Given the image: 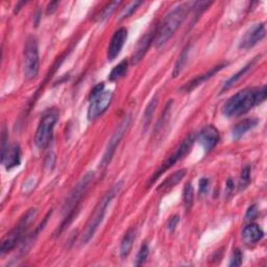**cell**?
<instances>
[{
	"label": "cell",
	"instance_id": "23",
	"mask_svg": "<svg viewBox=\"0 0 267 267\" xmlns=\"http://www.w3.org/2000/svg\"><path fill=\"white\" fill-rule=\"evenodd\" d=\"M128 70H129V61L123 60L111 71L109 75V79L111 81H116L122 78L123 76H126V74L128 73Z\"/></svg>",
	"mask_w": 267,
	"mask_h": 267
},
{
	"label": "cell",
	"instance_id": "28",
	"mask_svg": "<svg viewBox=\"0 0 267 267\" xmlns=\"http://www.w3.org/2000/svg\"><path fill=\"white\" fill-rule=\"evenodd\" d=\"M142 3L141 2H134V3H131L128 5V7H126V9H123L122 12L120 13L119 15V18L118 20H123V19H126L128 18L129 16H131L139 6H141Z\"/></svg>",
	"mask_w": 267,
	"mask_h": 267
},
{
	"label": "cell",
	"instance_id": "30",
	"mask_svg": "<svg viewBox=\"0 0 267 267\" xmlns=\"http://www.w3.org/2000/svg\"><path fill=\"white\" fill-rule=\"evenodd\" d=\"M120 5H121V2H113V3L109 4V5L105 8L104 12L101 13L100 20H105V19H107L108 17H110V16L113 14V12H114Z\"/></svg>",
	"mask_w": 267,
	"mask_h": 267
},
{
	"label": "cell",
	"instance_id": "8",
	"mask_svg": "<svg viewBox=\"0 0 267 267\" xmlns=\"http://www.w3.org/2000/svg\"><path fill=\"white\" fill-rule=\"evenodd\" d=\"M195 140H196V136L194 134H190L189 136H187L186 138H185V140L181 143V145L179 146V149L172 155H170L165 161L163 162V164L159 167V169L150 179L149 186H152L153 183L156 182V180L162 173H164L166 170H168L170 167H172L174 165L175 163H177L182 158H184L185 156H186L190 152L191 147L193 146Z\"/></svg>",
	"mask_w": 267,
	"mask_h": 267
},
{
	"label": "cell",
	"instance_id": "6",
	"mask_svg": "<svg viewBox=\"0 0 267 267\" xmlns=\"http://www.w3.org/2000/svg\"><path fill=\"white\" fill-rule=\"evenodd\" d=\"M113 100V92L105 90V85H96L90 93V104L88 108V119L93 121L104 114Z\"/></svg>",
	"mask_w": 267,
	"mask_h": 267
},
{
	"label": "cell",
	"instance_id": "17",
	"mask_svg": "<svg viewBox=\"0 0 267 267\" xmlns=\"http://www.w3.org/2000/svg\"><path fill=\"white\" fill-rule=\"evenodd\" d=\"M264 236L263 230L256 223H251L243 229L242 238L246 244H256Z\"/></svg>",
	"mask_w": 267,
	"mask_h": 267
},
{
	"label": "cell",
	"instance_id": "20",
	"mask_svg": "<svg viewBox=\"0 0 267 267\" xmlns=\"http://www.w3.org/2000/svg\"><path fill=\"white\" fill-rule=\"evenodd\" d=\"M185 175H186V170H179V171L170 174L158 187V191H164V192L169 191L174 186H176V185L184 179Z\"/></svg>",
	"mask_w": 267,
	"mask_h": 267
},
{
	"label": "cell",
	"instance_id": "27",
	"mask_svg": "<svg viewBox=\"0 0 267 267\" xmlns=\"http://www.w3.org/2000/svg\"><path fill=\"white\" fill-rule=\"evenodd\" d=\"M171 102H172V101L170 100V101L168 102V104L166 105L165 109H164V111H163V113H162V115H161V117H160V119H159V121H158V123H157V126H156V128H155V132L160 131L164 126H165V123L167 122V119H168L169 114H170Z\"/></svg>",
	"mask_w": 267,
	"mask_h": 267
},
{
	"label": "cell",
	"instance_id": "10",
	"mask_svg": "<svg viewBox=\"0 0 267 267\" xmlns=\"http://www.w3.org/2000/svg\"><path fill=\"white\" fill-rule=\"evenodd\" d=\"M130 125H131V116L128 115V116L123 117V119L120 121V123L115 129V131H114V133H113V135H112V137L108 143V146L106 149V152H105L104 157H102V160L100 163V166H101L100 168H106L109 165L114 154H115L117 146L119 145L120 141L122 140V138L125 137L126 133L128 132Z\"/></svg>",
	"mask_w": 267,
	"mask_h": 267
},
{
	"label": "cell",
	"instance_id": "15",
	"mask_svg": "<svg viewBox=\"0 0 267 267\" xmlns=\"http://www.w3.org/2000/svg\"><path fill=\"white\" fill-rule=\"evenodd\" d=\"M156 33H157V28H153L139 40V42L137 43L136 48H135V52L133 54V64L134 65L138 64L139 62L144 57L150 46L152 45L153 42H155Z\"/></svg>",
	"mask_w": 267,
	"mask_h": 267
},
{
	"label": "cell",
	"instance_id": "21",
	"mask_svg": "<svg viewBox=\"0 0 267 267\" xmlns=\"http://www.w3.org/2000/svg\"><path fill=\"white\" fill-rule=\"evenodd\" d=\"M257 58H258V57H255V60H253L252 62H250V63H249L248 65H245L244 67H242V69H240V70H239L237 73H235L231 78H229L227 81H225L223 87H222V89H221V93L224 92L225 90L230 89L232 86H234V85L237 83V81H238L241 77H243L246 73H248L249 70L252 69V67L255 65V63L257 62Z\"/></svg>",
	"mask_w": 267,
	"mask_h": 267
},
{
	"label": "cell",
	"instance_id": "4",
	"mask_svg": "<svg viewBox=\"0 0 267 267\" xmlns=\"http://www.w3.org/2000/svg\"><path fill=\"white\" fill-rule=\"evenodd\" d=\"M37 216V208H31L26 213L23 214L21 219L16 224V227L4 238L2 242V248H0V253H2V255H5L12 251L20 242V240L23 238L24 234L31 228V225L35 222Z\"/></svg>",
	"mask_w": 267,
	"mask_h": 267
},
{
	"label": "cell",
	"instance_id": "5",
	"mask_svg": "<svg viewBox=\"0 0 267 267\" xmlns=\"http://www.w3.org/2000/svg\"><path fill=\"white\" fill-rule=\"evenodd\" d=\"M93 180H94V172L89 171L76 183V185L71 190L69 196L67 197L66 201L64 202V206H63V212L66 214V219L63 223H62L58 233L61 231H63L65 225H67L69 223L70 218H72L74 211L78 206V202L80 201L81 197H83L85 192L90 187V185L92 184Z\"/></svg>",
	"mask_w": 267,
	"mask_h": 267
},
{
	"label": "cell",
	"instance_id": "29",
	"mask_svg": "<svg viewBox=\"0 0 267 267\" xmlns=\"http://www.w3.org/2000/svg\"><path fill=\"white\" fill-rule=\"evenodd\" d=\"M149 255H150V249H149L147 244H143V245L141 246V249H140L138 255H137L136 263H135V264H136L137 266H140V265H142V264H144L145 261H146V259H147V257H149Z\"/></svg>",
	"mask_w": 267,
	"mask_h": 267
},
{
	"label": "cell",
	"instance_id": "25",
	"mask_svg": "<svg viewBox=\"0 0 267 267\" xmlns=\"http://www.w3.org/2000/svg\"><path fill=\"white\" fill-rule=\"evenodd\" d=\"M183 196H184V206L189 211L193 206V199H194V191L190 183H187L186 186H185Z\"/></svg>",
	"mask_w": 267,
	"mask_h": 267
},
{
	"label": "cell",
	"instance_id": "34",
	"mask_svg": "<svg viewBox=\"0 0 267 267\" xmlns=\"http://www.w3.org/2000/svg\"><path fill=\"white\" fill-rule=\"evenodd\" d=\"M256 215H257L256 206H252V207L249 209L248 213H246V219H253V218L256 217Z\"/></svg>",
	"mask_w": 267,
	"mask_h": 267
},
{
	"label": "cell",
	"instance_id": "1",
	"mask_svg": "<svg viewBox=\"0 0 267 267\" xmlns=\"http://www.w3.org/2000/svg\"><path fill=\"white\" fill-rule=\"evenodd\" d=\"M266 86L246 88L230 97L222 107V114L227 117H238L262 104L266 99Z\"/></svg>",
	"mask_w": 267,
	"mask_h": 267
},
{
	"label": "cell",
	"instance_id": "26",
	"mask_svg": "<svg viewBox=\"0 0 267 267\" xmlns=\"http://www.w3.org/2000/svg\"><path fill=\"white\" fill-rule=\"evenodd\" d=\"M251 182V167L250 166H244L242 171H241V176H240V185L239 189L243 190L249 186V184Z\"/></svg>",
	"mask_w": 267,
	"mask_h": 267
},
{
	"label": "cell",
	"instance_id": "18",
	"mask_svg": "<svg viewBox=\"0 0 267 267\" xmlns=\"http://www.w3.org/2000/svg\"><path fill=\"white\" fill-rule=\"evenodd\" d=\"M136 235H137L136 229L131 228L127 231L126 235L123 236L121 244H120V257L122 259H126L130 255L132 248H133L134 241L136 239Z\"/></svg>",
	"mask_w": 267,
	"mask_h": 267
},
{
	"label": "cell",
	"instance_id": "22",
	"mask_svg": "<svg viewBox=\"0 0 267 267\" xmlns=\"http://www.w3.org/2000/svg\"><path fill=\"white\" fill-rule=\"evenodd\" d=\"M158 102H159V97L156 95L152 98V100L149 102V105L144 111V114H143L142 118V123L143 127H144V130H146L150 126V123L154 117V114L156 112V109L158 107Z\"/></svg>",
	"mask_w": 267,
	"mask_h": 267
},
{
	"label": "cell",
	"instance_id": "19",
	"mask_svg": "<svg viewBox=\"0 0 267 267\" xmlns=\"http://www.w3.org/2000/svg\"><path fill=\"white\" fill-rule=\"evenodd\" d=\"M258 119L255 118H249L244 119L240 122H238L237 125L233 128L232 130V136L234 139H239L241 138L246 132H249L250 130L254 129L258 125Z\"/></svg>",
	"mask_w": 267,
	"mask_h": 267
},
{
	"label": "cell",
	"instance_id": "12",
	"mask_svg": "<svg viewBox=\"0 0 267 267\" xmlns=\"http://www.w3.org/2000/svg\"><path fill=\"white\" fill-rule=\"evenodd\" d=\"M266 29L264 23L255 24L252 26L248 32H246L243 36V38L240 41L239 48L241 49H250L254 47L257 43L265 37Z\"/></svg>",
	"mask_w": 267,
	"mask_h": 267
},
{
	"label": "cell",
	"instance_id": "13",
	"mask_svg": "<svg viewBox=\"0 0 267 267\" xmlns=\"http://www.w3.org/2000/svg\"><path fill=\"white\" fill-rule=\"evenodd\" d=\"M127 39H128V29L125 27H121L114 33L107 52V57L109 61H114L119 55L123 46H125L127 42Z\"/></svg>",
	"mask_w": 267,
	"mask_h": 267
},
{
	"label": "cell",
	"instance_id": "31",
	"mask_svg": "<svg viewBox=\"0 0 267 267\" xmlns=\"http://www.w3.org/2000/svg\"><path fill=\"white\" fill-rule=\"evenodd\" d=\"M242 259H243L242 253L239 250H236L233 254L230 266H240L242 264Z\"/></svg>",
	"mask_w": 267,
	"mask_h": 267
},
{
	"label": "cell",
	"instance_id": "14",
	"mask_svg": "<svg viewBox=\"0 0 267 267\" xmlns=\"http://www.w3.org/2000/svg\"><path fill=\"white\" fill-rule=\"evenodd\" d=\"M198 142L200 143V145L203 147L204 152H211L220 140V135L218 130L210 125L207 126L206 128H203L201 132L198 135Z\"/></svg>",
	"mask_w": 267,
	"mask_h": 267
},
{
	"label": "cell",
	"instance_id": "7",
	"mask_svg": "<svg viewBox=\"0 0 267 267\" xmlns=\"http://www.w3.org/2000/svg\"><path fill=\"white\" fill-rule=\"evenodd\" d=\"M57 119L58 113L56 110L48 111L41 119L35 136V144L38 149H45L49 144Z\"/></svg>",
	"mask_w": 267,
	"mask_h": 267
},
{
	"label": "cell",
	"instance_id": "24",
	"mask_svg": "<svg viewBox=\"0 0 267 267\" xmlns=\"http://www.w3.org/2000/svg\"><path fill=\"white\" fill-rule=\"evenodd\" d=\"M189 48H190L189 46H186L183 49L181 54L179 55V58L176 60V63L174 65L173 72H172V76L173 77H176L182 72V70L185 68V66H186V63H187V61H188Z\"/></svg>",
	"mask_w": 267,
	"mask_h": 267
},
{
	"label": "cell",
	"instance_id": "11",
	"mask_svg": "<svg viewBox=\"0 0 267 267\" xmlns=\"http://www.w3.org/2000/svg\"><path fill=\"white\" fill-rule=\"evenodd\" d=\"M2 163L8 170L19 166L21 163V149L18 144L9 145L6 130L3 131L2 138Z\"/></svg>",
	"mask_w": 267,
	"mask_h": 267
},
{
	"label": "cell",
	"instance_id": "32",
	"mask_svg": "<svg viewBox=\"0 0 267 267\" xmlns=\"http://www.w3.org/2000/svg\"><path fill=\"white\" fill-rule=\"evenodd\" d=\"M210 188V181L203 177L199 181V194H206Z\"/></svg>",
	"mask_w": 267,
	"mask_h": 267
},
{
	"label": "cell",
	"instance_id": "33",
	"mask_svg": "<svg viewBox=\"0 0 267 267\" xmlns=\"http://www.w3.org/2000/svg\"><path fill=\"white\" fill-rule=\"evenodd\" d=\"M179 221H180L179 215L172 216V217L169 219L168 223H167V229H168L170 232H173V231L175 230V228H176V225L179 224Z\"/></svg>",
	"mask_w": 267,
	"mask_h": 267
},
{
	"label": "cell",
	"instance_id": "9",
	"mask_svg": "<svg viewBox=\"0 0 267 267\" xmlns=\"http://www.w3.org/2000/svg\"><path fill=\"white\" fill-rule=\"evenodd\" d=\"M24 75L28 80L35 79L40 70L39 46L36 37L31 36L26 40L24 48Z\"/></svg>",
	"mask_w": 267,
	"mask_h": 267
},
{
	"label": "cell",
	"instance_id": "2",
	"mask_svg": "<svg viewBox=\"0 0 267 267\" xmlns=\"http://www.w3.org/2000/svg\"><path fill=\"white\" fill-rule=\"evenodd\" d=\"M193 3L181 4L173 8L165 17H164L156 33L154 43L157 48L165 45L172 38V36L184 22V20L188 16L191 9H193Z\"/></svg>",
	"mask_w": 267,
	"mask_h": 267
},
{
	"label": "cell",
	"instance_id": "35",
	"mask_svg": "<svg viewBox=\"0 0 267 267\" xmlns=\"http://www.w3.org/2000/svg\"><path fill=\"white\" fill-rule=\"evenodd\" d=\"M57 6H58V3H57V2H55V3H50V4L48 5V7H47V14H52V13L55 11V9H56Z\"/></svg>",
	"mask_w": 267,
	"mask_h": 267
},
{
	"label": "cell",
	"instance_id": "3",
	"mask_svg": "<svg viewBox=\"0 0 267 267\" xmlns=\"http://www.w3.org/2000/svg\"><path fill=\"white\" fill-rule=\"evenodd\" d=\"M122 187V181L116 183L114 186L105 194V196L101 198V200L98 202L97 207L95 208V211L93 212L90 220L87 223V227L85 229V232L81 237V242L84 244L88 243L96 233L97 229L99 228L100 223L102 222L105 218V215L107 213V210L110 206V203L112 202L113 198L118 194Z\"/></svg>",
	"mask_w": 267,
	"mask_h": 267
},
{
	"label": "cell",
	"instance_id": "16",
	"mask_svg": "<svg viewBox=\"0 0 267 267\" xmlns=\"http://www.w3.org/2000/svg\"><path fill=\"white\" fill-rule=\"evenodd\" d=\"M225 66H227V64H220V65H218V66L213 67L212 69H210V70L207 71L206 73H203V74H201V75H198V76H196L195 78H193L192 80L188 81V83H187L186 85L182 87L181 90L184 91V92H186V93L191 92L192 90H194L195 88H197L199 85H201L202 83H204V81H206L207 79L211 78L213 75H215V74H216L217 72H219L221 69H223Z\"/></svg>",
	"mask_w": 267,
	"mask_h": 267
}]
</instances>
